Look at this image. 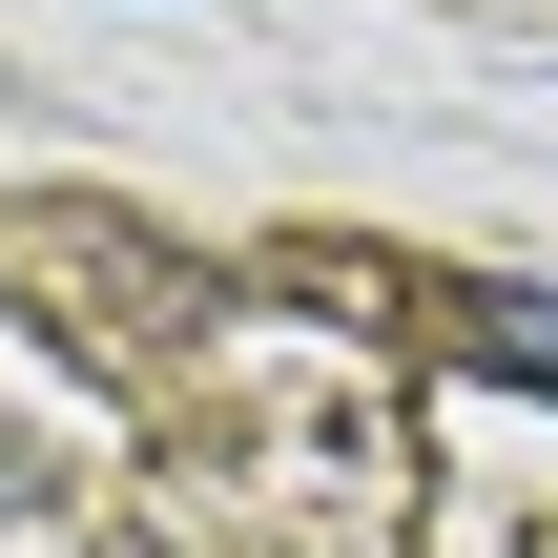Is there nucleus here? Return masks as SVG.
I'll use <instances>...</instances> for the list:
<instances>
[{"mask_svg":"<svg viewBox=\"0 0 558 558\" xmlns=\"http://www.w3.org/2000/svg\"><path fill=\"white\" fill-rule=\"evenodd\" d=\"M476 373H518V393H558V311H538V290H497V311H476Z\"/></svg>","mask_w":558,"mask_h":558,"instance_id":"obj_1","label":"nucleus"}]
</instances>
